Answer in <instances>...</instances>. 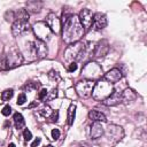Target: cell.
Masks as SVG:
<instances>
[{"label": "cell", "instance_id": "cell-21", "mask_svg": "<svg viewBox=\"0 0 147 147\" xmlns=\"http://www.w3.org/2000/svg\"><path fill=\"white\" fill-rule=\"evenodd\" d=\"M14 123H15V127L17 130L23 129L25 122H24V118H23V116H22L21 113H15L14 114Z\"/></svg>", "mask_w": 147, "mask_h": 147}, {"label": "cell", "instance_id": "cell-35", "mask_svg": "<svg viewBox=\"0 0 147 147\" xmlns=\"http://www.w3.org/2000/svg\"><path fill=\"white\" fill-rule=\"evenodd\" d=\"M6 69V57L5 56H0V71Z\"/></svg>", "mask_w": 147, "mask_h": 147}, {"label": "cell", "instance_id": "cell-36", "mask_svg": "<svg viewBox=\"0 0 147 147\" xmlns=\"http://www.w3.org/2000/svg\"><path fill=\"white\" fill-rule=\"evenodd\" d=\"M40 141H41V139H40V138L34 139V140H33V142L31 144V147H36V146H38V145L40 144Z\"/></svg>", "mask_w": 147, "mask_h": 147}, {"label": "cell", "instance_id": "cell-30", "mask_svg": "<svg viewBox=\"0 0 147 147\" xmlns=\"http://www.w3.org/2000/svg\"><path fill=\"white\" fill-rule=\"evenodd\" d=\"M1 114H2L3 116H9V115L11 114V107H10L9 105L5 106V107L2 108V110H1Z\"/></svg>", "mask_w": 147, "mask_h": 147}, {"label": "cell", "instance_id": "cell-26", "mask_svg": "<svg viewBox=\"0 0 147 147\" xmlns=\"http://www.w3.org/2000/svg\"><path fill=\"white\" fill-rule=\"evenodd\" d=\"M56 95H57V91H56V88H53L51 92H48V94H47V96H46L45 101H49V100H53L54 98H56Z\"/></svg>", "mask_w": 147, "mask_h": 147}, {"label": "cell", "instance_id": "cell-2", "mask_svg": "<svg viewBox=\"0 0 147 147\" xmlns=\"http://www.w3.org/2000/svg\"><path fill=\"white\" fill-rule=\"evenodd\" d=\"M86 53V45L83 41H77L75 44L69 45L64 51V59L68 62H77L83 60Z\"/></svg>", "mask_w": 147, "mask_h": 147}, {"label": "cell", "instance_id": "cell-18", "mask_svg": "<svg viewBox=\"0 0 147 147\" xmlns=\"http://www.w3.org/2000/svg\"><path fill=\"white\" fill-rule=\"evenodd\" d=\"M102 102H103V105H106V106H116V105H118V103L122 102V100H121V93L114 91V92H113L107 99H105Z\"/></svg>", "mask_w": 147, "mask_h": 147}, {"label": "cell", "instance_id": "cell-38", "mask_svg": "<svg viewBox=\"0 0 147 147\" xmlns=\"http://www.w3.org/2000/svg\"><path fill=\"white\" fill-rule=\"evenodd\" d=\"M46 147H54V146H52V145H48V146H46Z\"/></svg>", "mask_w": 147, "mask_h": 147}, {"label": "cell", "instance_id": "cell-12", "mask_svg": "<svg viewBox=\"0 0 147 147\" xmlns=\"http://www.w3.org/2000/svg\"><path fill=\"white\" fill-rule=\"evenodd\" d=\"M122 77H123V74L118 68H113L103 75V79L108 83H111V84H114L116 82H119L122 79Z\"/></svg>", "mask_w": 147, "mask_h": 147}, {"label": "cell", "instance_id": "cell-7", "mask_svg": "<svg viewBox=\"0 0 147 147\" xmlns=\"http://www.w3.org/2000/svg\"><path fill=\"white\" fill-rule=\"evenodd\" d=\"M5 57H6V69H13L22 64L23 62V55L17 48L9 49V52L7 53V55H5Z\"/></svg>", "mask_w": 147, "mask_h": 147}, {"label": "cell", "instance_id": "cell-13", "mask_svg": "<svg viewBox=\"0 0 147 147\" xmlns=\"http://www.w3.org/2000/svg\"><path fill=\"white\" fill-rule=\"evenodd\" d=\"M93 29L95 31H100L102 29H105L107 26V17L105 14L102 13H96L94 14V17H93V24H92Z\"/></svg>", "mask_w": 147, "mask_h": 147}, {"label": "cell", "instance_id": "cell-27", "mask_svg": "<svg viewBox=\"0 0 147 147\" xmlns=\"http://www.w3.org/2000/svg\"><path fill=\"white\" fill-rule=\"evenodd\" d=\"M25 101H26V95H25V93H21V94L17 96V101H16V103L20 105V106H22V105L25 103Z\"/></svg>", "mask_w": 147, "mask_h": 147}, {"label": "cell", "instance_id": "cell-37", "mask_svg": "<svg viewBox=\"0 0 147 147\" xmlns=\"http://www.w3.org/2000/svg\"><path fill=\"white\" fill-rule=\"evenodd\" d=\"M8 147H15V145H14V144H9Z\"/></svg>", "mask_w": 147, "mask_h": 147}, {"label": "cell", "instance_id": "cell-14", "mask_svg": "<svg viewBox=\"0 0 147 147\" xmlns=\"http://www.w3.org/2000/svg\"><path fill=\"white\" fill-rule=\"evenodd\" d=\"M108 51H109L108 41L107 40H101L95 45L94 51H93V55L95 57H102L108 53Z\"/></svg>", "mask_w": 147, "mask_h": 147}, {"label": "cell", "instance_id": "cell-25", "mask_svg": "<svg viewBox=\"0 0 147 147\" xmlns=\"http://www.w3.org/2000/svg\"><path fill=\"white\" fill-rule=\"evenodd\" d=\"M48 77H49V79H52V80H60V75H59V72L55 71V70H51V71L48 72Z\"/></svg>", "mask_w": 147, "mask_h": 147}, {"label": "cell", "instance_id": "cell-5", "mask_svg": "<svg viewBox=\"0 0 147 147\" xmlns=\"http://www.w3.org/2000/svg\"><path fill=\"white\" fill-rule=\"evenodd\" d=\"M32 30L36 34V38L40 41H48L51 38H52V31L51 29L48 28V25L46 24V22H37L33 24L32 26Z\"/></svg>", "mask_w": 147, "mask_h": 147}, {"label": "cell", "instance_id": "cell-15", "mask_svg": "<svg viewBox=\"0 0 147 147\" xmlns=\"http://www.w3.org/2000/svg\"><path fill=\"white\" fill-rule=\"evenodd\" d=\"M103 133H105V130H103V126L101 125L100 122H94V123L91 125L90 136H91L92 139H98V138H100Z\"/></svg>", "mask_w": 147, "mask_h": 147}, {"label": "cell", "instance_id": "cell-3", "mask_svg": "<svg viewBox=\"0 0 147 147\" xmlns=\"http://www.w3.org/2000/svg\"><path fill=\"white\" fill-rule=\"evenodd\" d=\"M113 92H114L113 84L102 79V80H99L98 83L94 84V87H93V91H92V96L96 101H103Z\"/></svg>", "mask_w": 147, "mask_h": 147}, {"label": "cell", "instance_id": "cell-20", "mask_svg": "<svg viewBox=\"0 0 147 147\" xmlns=\"http://www.w3.org/2000/svg\"><path fill=\"white\" fill-rule=\"evenodd\" d=\"M88 118L91 119V121H93V122H107V118H106V116L101 113V111H98V110H95V109H93V110H90V113H88Z\"/></svg>", "mask_w": 147, "mask_h": 147}, {"label": "cell", "instance_id": "cell-17", "mask_svg": "<svg viewBox=\"0 0 147 147\" xmlns=\"http://www.w3.org/2000/svg\"><path fill=\"white\" fill-rule=\"evenodd\" d=\"M107 134L109 138H114L115 140H119L123 137V131L121 126L117 125H109L108 130H107Z\"/></svg>", "mask_w": 147, "mask_h": 147}, {"label": "cell", "instance_id": "cell-34", "mask_svg": "<svg viewBox=\"0 0 147 147\" xmlns=\"http://www.w3.org/2000/svg\"><path fill=\"white\" fill-rule=\"evenodd\" d=\"M77 68H78L77 63H76V62H71V63L69 64V67H68V71L74 72V71H76V70H77Z\"/></svg>", "mask_w": 147, "mask_h": 147}, {"label": "cell", "instance_id": "cell-23", "mask_svg": "<svg viewBox=\"0 0 147 147\" xmlns=\"http://www.w3.org/2000/svg\"><path fill=\"white\" fill-rule=\"evenodd\" d=\"M52 113H53V110H52L51 107H48V106H44V107L39 110V114H40L44 118H48V117L52 115Z\"/></svg>", "mask_w": 147, "mask_h": 147}, {"label": "cell", "instance_id": "cell-32", "mask_svg": "<svg viewBox=\"0 0 147 147\" xmlns=\"http://www.w3.org/2000/svg\"><path fill=\"white\" fill-rule=\"evenodd\" d=\"M47 94H48V91H47L46 88H42V90L39 92V94H38V98H39V100H42V101H45V99H46Z\"/></svg>", "mask_w": 147, "mask_h": 147}, {"label": "cell", "instance_id": "cell-31", "mask_svg": "<svg viewBox=\"0 0 147 147\" xmlns=\"http://www.w3.org/2000/svg\"><path fill=\"white\" fill-rule=\"evenodd\" d=\"M48 119L51 121V122H57L59 121V111L57 110H53V113H52V115L48 117Z\"/></svg>", "mask_w": 147, "mask_h": 147}, {"label": "cell", "instance_id": "cell-10", "mask_svg": "<svg viewBox=\"0 0 147 147\" xmlns=\"http://www.w3.org/2000/svg\"><path fill=\"white\" fill-rule=\"evenodd\" d=\"M93 17H94V14L92 13V10H90V9H83V10H80V13L78 15V20H79L82 26L84 28V30H88V29L92 28Z\"/></svg>", "mask_w": 147, "mask_h": 147}, {"label": "cell", "instance_id": "cell-11", "mask_svg": "<svg viewBox=\"0 0 147 147\" xmlns=\"http://www.w3.org/2000/svg\"><path fill=\"white\" fill-rule=\"evenodd\" d=\"M46 24L54 33H59L61 31V21L60 18H57V16L54 13H49L46 16Z\"/></svg>", "mask_w": 147, "mask_h": 147}, {"label": "cell", "instance_id": "cell-33", "mask_svg": "<svg viewBox=\"0 0 147 147\" xmlns=\"http://www.w3.org/2000/svg\"><path fill=\"white\" fill-rule=\"evenodd\" d=\"M52 138L54 140H57L60 138V130L59 129H53L52 130Z\"/></svg>", "mask_w": 147, "mask_h": 147}, {"label": "cell", "instance_id": "cell-29", "mask_svg": "<svg viewBox=\"0 0 147 147\" xmlns=\"http://www.w3.org/2000/svg\"><path fill=\"white\" fill-rule=\"evenodd\" d=\"M38 86H39L38 83H28V85L25 86V90H26L28 92H30V91H33V90L38 88Z\"/></svg>", "mask_w": 147, "mask_h": 147}, {"label": "cell", "instance_id": "cell-1", "mask_svg": "<svg viewBox=\"0 0 147 147\" xmlns=\"http://www.w3.org/2000/svg\"><path fill=\"white\" fill-rule=\"evenodd\" d=\"M62 38L64 42L71 45L80 40V38L84 36V28L82 26L78 16L76 15H70L69 18L62 23Z\"/></svg>", "mask_w": 147, "mask_h": 147}, {"label": "cell", "instance_id": "cell-6", "mask_svg": "<svg viewBox=\"0 0 147 147\" xmlns=\"http://www.w3.org/2000/svg\"><path fill=\"white\" fill-rule=\"evenodd\" d=\"M94 82L93 80H87V79H83L80 82H78L75 85V90L77 92V94L83 98V99H87L92 95V91L94 87Z\"/></svg>", "mask_w": 147, "mask_h": 147}, {"label": "cell", "instance_id": "cell-22", "mask_svg": "<svg viewBox=\"0 0 147 147\" xmlns=\"http://www.w3.org/2000/svg\"><path fill=\"white\" fill-rule=\"evenodd\" d=\"M75 116H76V106L72 103V105H70V107L68 109V124L69 125L74 124Z\"/></svg>", "mask_w": 147, "mask_h": 147}, {"label": "cell", "instance_id": "cell-16", "mask_svg": "<svg viewBox=\"0 0 147 147\" xmlns=\"http://www.w3.org/2000/svg\"><path fill=\"white\" fill-rule=\"evenodd\" d=\"M137 99V93L132 90V88H125L122 93H121V100L123 103H129L132 102Z\"/></svg>", "mask_w": 147, "mask_h": 147}, {"label": "cell", "instance_id": "cell-4", "mask_svg": "<svg viewBox=\"0 0 147 147\" xmlns=\"http://www.w3.org/2000/svg\"><path fill=\"white\" fill-rule=\"evenodd\" d=\"M102 76V68L99 63L91 61L86 63L82 69V77L87 80H96Z\"/></svg>", "mask_w": 147, "mask_h": 147}, {"label": "cell", "instance_id": "cell-24", "mask_svg": "<svg viewBox=\"0 0 147 147\" xmlns=\"http://www.w3.org/2000/svg\"><path fill=\"white\" fill-rule=\"evenodd\" d=\"M13 95H14V91L11 88H9L1 93V99H2V101H9L13 98Z\"/></svg>", "mask_w": 147, "mask_h": 147}, {"label": "cell", "instance_id": "cell-9", "mask_svg": "<svg viewBox=\"0 0 147 147\" xmlns=\"http://www.w3.org/2000/svg\"><path fill=\"white\" fill-rule=\"evenodd\" d=\"M31 30L29 21H15L11 25V33L14 37H20Z\"/></svg>", "mask_w": 147, "mask_h": 147}, {"label": "cell", "instance_id": "cell-28", "mask_svg": "<svg viewBox=\"0 0 147 147\" xmlns=\"http://www.w3.org/2000/svg\"><path fill=\"white\" fill-rule=\"evenodd\" d=\"M23 138H24L25 141H29V140L32 139V133H31V131H30L29 129H25V130L23 131Z\"/></svg>", "mask_w": 147, "mask_h": 147}, {"label": "cell", "instance_id": "cell-19", "mask_svg": "<svg viewBox=\"0 0 147 147\" xmlns=\"http://www.w3.org/2000/svg\"><path fill=\"white\" fill-rule=\"evenodd\" d=\"M41 8H42V2H40V1H29V2H26V9L25 10L28 13L36 14V13H39Z\"/></svg>", "mask_w": 147, "mask_h": 147}, {"label": "cell", "instance_id": "cell-8", "mask_svg": "<svg viewBox=\"0 0 147 147\" xmlns=\"http://www.w3.org/2000/svg\"><path fill=\"white\" fill-rule=\"evenodd\" d=\"M29 51L32 55H34V57L37 59H42L47 55L48 49L46 46V42L40 41L38 39H36L32 42H29Z\"/></svg>", "mask_w": 147, "mask_h": 147}]
</instances>
